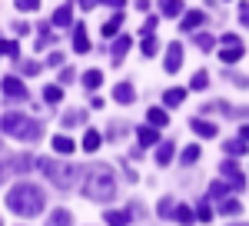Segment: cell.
Returning a JSON list of instances; mask_svg holds the SVG:
<instances>
[{
  "mask_svg": "<svg viewBox=\"0 0 249 226\" xmlns=\"http://www.w3.org/2000/svg\"><path fill=\"white\" fill-rule=\"evenodd\" d=\"M130 43H133V37H126V34H120V37H116V43L110 47V60H113V63H120V60L126 56V50H130Z\"/></svg>",
  "mask_w": 249,
  "mask_h": 226,
  "instance_id": "10",
  "label": "cell"
},
{
  "mask_svg": "<svg viewBox=\"0 0 249 226\" xmlns=\"http://www.w3.org/2000/svg\"><path fill=\"white\" fill-rule=\"evenodd\" d=\"M60 96H63V90H60L57 83H50V87H47V90H43V100H47V103H57Z\"/></svg>",
  "mask_w": 249,
  "mask_h": 226,
  "instance_id": "36",
  "label": "cell"
},
{
  "mask_svg": "<svg viewBox=\"0 0 249 226\" xmlns=\"http://www.w3.org/2000/svg\"><path fill=\"white\" fill-rule=\"evenodd\" d=\"M70 23H73V7H70V3L57 7V10H53V27H70Z\"/></svg>",
  "mask_w": 249,
  "mask_h": 226,
  "instance_id": "11",
  "label": "cell"
},
{
  "mask_svg": "<svg viewBox=\"0 0 249 226\" xmlns=\"http://www.w3.org/2000/svg\"><path fill=\"white\" fill-rule=\"evenodd\" d=\"M40 0H17V10H37Z\"/></svg>",
  "mask_w": 249,
  "mask_h": 226,
  "instance_id": "42",
  "label": "cell"
},
{
  "mask_svg": "<svg viewBox=\"0 0 249 226\" xmlns=\"http://www.w3.org/2000/svg\"><path fill=\"white\" fill-rule=\"evenodd\" d=\"M113 100H116V103H133L136 90L130 87V83H116V87H113Z\"/></svg>",
  "mask_w": 249,
  "mask_h": 226,
  "instance_id": "13",
  "label": "cell"
},
{
  "mask_svg": "<svg viewBox=\"0 0 249 226\" xmlns=\"http://www.w3.org/2000/svg\"><path fill=\"white\" fill-rule=\"evenodd\" d=\"M160 10L166 17H179L183 14V0H160Z\"/></svg>",
  "mask_w": 249,
  "mask_h": 226,
  "instance_id": "21",
  "label": "cell"
},
{
  "mask_svg": "<svg viewBox=\"0 0 249 226\" xmlns=\"http://www.w3.org/2000/svg\"><path fill=\"white\" fill-rule=\"evenodd\" d=\"M130 216H133L130 209H110L107 213V223L110 226H130Z\"/></svg>",
  "mask_w": 249,
  "mask_h": 226,
  "instance_id": "16",
  "label": "cell"
},
{
  "mask_svg": "<svg viewBox=\"0 0 249 226\" xmlns=\"http://www.w3.org/2000/svg\"><path fill=\"white\" fill-rule=\"evenodd\" d=\"M223 150H226V156H239V153H246V143L243 140H226Z\"/></svg>",
  "mask_w": 249,
  "mask_h": 226,
  "instance_id": "30",
  "label": "cell"
},
{
  "mask_svg": "<svg viewBox=\"0 0 249 226\" xmlns=\"http://www.w3.org/2000/svg\"><path fill=\"white\" fill-rule=\"evenodd\" d=\"M0 54H7V56H17V54H20V47L14 43V40H0Z\"/></svg>",
  "mask_w": 249,
  "mask_h": 226,
  "instance_id": "38",
  "label": "cell"
},
{
  "mask_svg": "<svg viewBox=\"0 0 249 226\" xmlns=\"http://www.w3.org/2000/svg\"><path fill=\"white\" fill-rule=\"evenodd\" d=\"M230 43H239V37H236V34H226V37H223V47H230Z\"/></svg>",
  "mask_w": 249,
  "mask_h": 226,
  "instance_id": "46",
  "label": "cell"
},
{
  "mask_svg": "<svg viewBox=\"0 0 249 226\" xmlns=\"http://www.w3.org/2000/svg\"><path fill=\"white\" fill-rule=\"evenodd\" d=\"M83 150H87V153L100 150V133H96V130H87V133H83Z\"/></svg>",
  "mask_w": 249,
  "mask_h": 226,
  "instance_id": "24",
  "label": "cell"
},
{
  "mask_svg": "<svg viewBox=\"0 0 249 226\" xmlns=\"http://www.w3.org/2000/svg\"><path fill=\"white\" fill-rule=\"evenodd\" d=\"M226 193H230V183H223V180H213L210 183V196L213 200H226Z\"/></svg>",
  "mask_w": 249,
  "mask_h": 226,
  "instance_id": "23",
  "label": "cell"
},
{
  "mask_svg": "<svg viewBox=\"0 0 249 226\" xmlns=\"http://www.w3.org/2000/svg\"><path fill=\"white\" fill-rule=\"evenodd\" d=\"M196 220H199V223H210L213 220V207L210 203H199V207H196Z\"/></svg>",
  "mask_w": 249,
  "mask_h": 226,
  "instance_id": "34",
  "label": "cell"
},
{
  "mask_svg": "<svg viewBox=\"0 0 249 226\" xmlns=\"http://www.w3.org/2000/svg\"><path fill=\"white\" fill-rule=\"evenodd\" d=\"M190 130L196 133V136H203V140H210V136H216V133H219V127H216V123H210V120H199V116H196V120H190Z\"/></svg>",
  "mask_w": 249,
  "mask_h": 226,
  "instance_id": "9",
  "label": "cell"
},
{
  "mask_svg": "<svg viewBox=\"0 0 249 226\" xmlns=\"http://www.w3.org/2000/svg\"><path fill=\"white\" fill-rule=\"evenodd\" d=\"M243 54H246V50H243V43H230V47H223V50H219V60H223V63H236Z\"/></svg>",
  "mask_w": 249,
  "mask_h": 226,
  "instance_id": "14",
  "label": "cell"
},
{
  "mask_svg": "<svg viewBox=\"0 0 249 226\" xmlns=\"http://www.w3.org/2000/svg\"><path fill=\"white\" fill-rule=\"evenodd\" d=\"M183 67V43H170L166 47V74H176Z\"/></svg>",
  "mask_w": 249,
  "mask_h": 226,
  "instance_id": "7",
  "label": "cell"
},
{
  "mask_svg": "<svg viewBox=\"0 0 249 226\" xmlns=\"http://www.w3.org/2000/svg\"><path fill=\"white\" fill-rule=\"evenodd\" d=\"M47 63H50V67H63V54H60V50H53V54H50V60H47Z\"/></svg>",
  "mask_w": 249,
  "mask_h": 226,
  "instance_id": "44",
  "label": "cell"
},
{
  "mask_svg": "<svg viewBox=\"0 0 249 226\" xmlns=\"http://www.w3.org/2000/svg\"><path fill=\"white\" fill-rule=\"evenodd\" d=\"M206 83H210V74H206V70H199V74H196V76L190 80V87H193V90H206Z\"/></svg>",
  "mask_w": 249,
  "mask_h": 226,
  "instance_id": "32",
  "label": "cell"
},
{
  "mask_svg": "<svg viewBox=\"0 0 249 226\" xmlns=\"http://www.w3.org/2000/svg\"><path fill=\"white\" fill-rule=\"evenodd\" d=\"M173 216H176V220H179L183 226H190V223H193V209H190V207H176V209H173Z\"/></svg>",
  "mask_w": 249,
  "mask_h": 226,
  "instance_id": "31",
  "label": "cell"
},
{
  "mask_svg": "<svg viewBox=\"0 0 249 226\" xmlns=\"http://www.w3.org/2000/svg\"><path fill=\"white\" fill-rule=\"evenodd\" d=\"M120 27H123V14H116L113 20H107V23H103V37H116V34H120Z\"/></svg>",
  "mask_w": 249,
  "mask_h": 226,
  "instance_id": "22",
  "label": "cell"
},
{
  "mask_svg": "<svg viewBox=\"0 0 249 226\" xmlns=\"http://www.w3.org/2000/svg\"><path fill=\"white\" fill-rule=\"evenodd\" d=\"M173 209H176V207H173V200L166 196V200H160V207H156V213H160V216H173Z\"/></svg>",
  "mask_w": 249,
  "mask_h": 226,
  "instance_id": "41",
  "label": "cell"
},
{
  "mask_svg": "<svg viewBox=\"0 0 249 226\" xmlns=\"http://www.w3.org/2000/svg\"><path fill=\"white\" fill-rule=\"evenodd\" d=\"M0 130L7 133V136H17L23 143H37L40 136H43V123L34 120V116H23L17 110H7L0 116Z\"/></svg>",
  "mask_w": 249,
  "mask_h": 226,
  "instance_id": "2",
  "label": "cell"
},
{
  "mask_svg": "<svg viewBox=\"0 0 249 226\" xmlns=\"http://www.w3.org/2000/svg\"><path fill=\"white\" fill-rule=\"evenodd\" d=\"M239 209H243L239 200H219V213H223V216H236Z\"/></svg>",
  "mask_w": 249,
  "mask_h": 226,
  "instance_id": "26",
  "label": "cell"
},
{
  "mask_svg": "<svg viewBox=\"0 0 249 226\" xmlns=\"http://www.w3.org/2000/svg\"><path fill=\"white\" fill-rule=\"evenodd\" d=\"M20 74L37 76V74H40V63H37V60H27V63H20Z\"/></svg>",
  "mask_w": 249,
  "mask_h": 226,
  "instance_id": "39",
  "label": "cell"
},
{
  "mask_svg": "<svg viewBox=\"0 0 249 226\" xmlns=\"http://www.w3.org/2000/svg\"><path fill=\"white\" fill-rule=\"evenodd\" d=\"M53 150L67 156V153H73V150H77V143H73L70 136H60V133H57V136H53Z\"/></svg>",
  "mask_w": 249,
  "mask_h": 226,
  "instance_id": "20",
  "label": "cell"
},
{
  "mask_svg": "<svg viewBox=\"0 0 249 226\" xmlns=\"http://www.w3.org/2000/svg\"><path fill=\"white\" fill-rule=\"evenodd\" d=\"M156 50H160L156 37H143V56H156Z\"/></svg>",
  "mask_w": 249,
  "mask_h": 226,
  "instance_id": "37",
  "label": "cell"
},
{
  "mask_svg": "<svg viewBox=\"0 0 249 226\" xmlns=\"http://www.w3.org/2000/svg\"><path fill=\"white\" fill-rule=\"evenodd\" d=\"M196 47H199V50H213V47H216V37H210V34H196Z\"/></svg>",
  "mask_w": 249,
  "mask_h": 226,
  "instance_id": "35",
  "label": "cell"
},
{
  "mask_svg": "<svg viewBox=\"0 0 249 226\" xmlns=\"http://www.w3.org/2000/svg\"><path fill=\"white\" fill-rule=\"evenodd\" d=\"M37 47L43 50V47H53V30L47 27V23H40V37H37Z\"/></svg>",
  "mask_w": 249,
  "mask_h": 226,
  "instance_id": "28",
  "label": "cell"
},
{
  "mask_svg": "<svg viewBox=\"0 0 249 226\" xmlns=\"http://www.w3.org/2000/svg\"><path fill=\"white\" fill-rule=\"evenodd\" d=\"M170 160H173V143H160V150H156V163L166 167Z\"/></svg>",
  "mask_w": 249,
  "mask_h": 226,
  "instance_id": "29",
  "label": "cell"
},
{
  "mask_svg": "<svg viewBox=\"0 0 249 226\" xmlns=\"http://www.w3.org/2000/svg\"><path fill=\"white\" fill-rule=\"evenodd\" d=\"M146 120H150V127H156V130L170 123V116H166V110H163V107H153V110L146 113Z\"/></svg>",
  "mask_w": 249,
  "mask_h": 226,
  "instance_id": "18",
  "label": "cell"
},
{
  "mask_svg": "<svg viewBox=\"0 0 249 226\" xmlns=\"http://www.w3.org/2000/svg\"><path fill=\"white\" fill-rule=\"evenodd\" d=\"M219 173H223V183H230L232 189H243V187H246V176H243V170L236 167L232 160H226V163L219 167Z\"/></svg>",
  "mask_w": 249,
  "mask_h": 226,
  "instance_id": "6",
  "label": "cell"
},
{
  "mask_svg": "<svg viewBox=\"0 0 249 226\" xmlns=\"http://www.w3.org/2000/svg\"><path fill=\"white\" fill-rule=\"evenodd\" d=\"M77 123H83V113L80 110H67L63 113V127H77Z\"/></svg>",
  "mask_w": 249,
  "mask_h": 226,
  "instance_id": "33",
  "label": "cell"
},
{
  "mask_svg": "<svg viewBox=\"0 0 249 226\" xmlns=\"http://www.w3.org/2000/svg\"><path fill=\"white\" fill-rule=\"evenodd\" d=\"M7 207L14 209L17 216H37L47 207V196L43 189L34 187V183H17V187L7 193Z\"/></svg>",
  "mask_w": 249,
  "mask_h": 226,
  "instance_id": "1",
  "label": "cell"
},
{
  "mask_svg": "<svg viewBox=\"0 0 249 226\" xmlns=\"http://www.w3.org/2000/svg\"><path fill=\"white\" fill-rule=\"evenodd\" d=\"M96 3H100V0H80V7H83V10H93Z\"/></svg>",
  "mask_w": 249,
  "mask_h": 226,
  "instance_id": "47",
  "label": "cell"
},
{
  "mask_svg": "<svg viewBox=\"0 0 249 226\" xmlns=\"http://www.w3.org/2000/svg\"><path fill=\"white\" fill-rule=\"evenodd\" d=\"M34 167L43 170V173H47V180H50L53 187H60V189L77 187V180H80V167H73V163H57V160H47V156H40Z\"/></svg>",
  "mask_w": 249,
  "mask_h": 226,
  "instance_id": "4",
  "label": "cell"
},
{
  "mask_svg": "<svg viewBox=\"0 0 249 226\" xmlns=\"http://www.w3.org/2000/svg\"><path fill=\"white\" fill-rule=\"evenodd\" d=\"M47 226H73L70 209H53V213H50V220H47Z\"/></svg>",
  "mask_w": 249,
  "mask_h": 226,
  "instance_id": "17",
  "label": "cell"
},
{
  "mask_svg": "<svg viewBox=\"0 0 249 226\" xmlns=\"http://www.w3.org/2000/svg\"><path fill=\"white\" fill-rule=\"evenodd\" d=\"M73 76H77V74H73V70H70V67H63V74H60V83H70V80H73Z\"/></svg>",
  "mask_w": 249,
  "mask_h": 226,
  "instance_id": "45",
  "label": "cell"
},
{
  "mask_svg": "<svg viewBox=\"0 0 249 226\" xmlns=\"http://www.w3.org/2000/svg\"><path fill=\"white\" fill-rule=\"evenodd\" d=\"M113 189H116V180H113V170L107 163H96V167L87 170V183H83V193L103 203V200H113Z\"/></svg>",
  "mask_w": 249,
  "mask_h": 226,
  "instance_id": "3",
  "label": "cell"
},
{
  "mask_svg": "<svg viewBox=\"0 0 249 226\" xmlns=\"http://www.w3.org/2000/svg\"><path fill=\"white\" fill-rule=\"evenodd\" d=\"M0 226H3V223H0Z\"/></svg>",
  "mask_w": 249,
  "mask_h": 226,
  "instance_id": "52",
  "label": "cell"
},
{
  "mask_svg": "<svg viewBox=\"0 0 249 226\" xmlns=\"http://www.w3.org/2000/svg\"><path fill=\"white\" fill-rule=\"evenodd\" d=\"M0 180H3V167H0Z\"/></svg>",
  "mask_w": 249,
  "mask_h": 226,
  "instance_id": "50",
  "label": "cell"
},
{
  "mask_svg": "<svg viewBox=\"0 0 249 226\" xmlns=\"http://www.w3.org/2000/svg\"><path fill=\"white\" fill-rule=\"evenodd\" d=\"M239 140H243V143H249V127H243V130H239Z\"/></svg>",
  "mask_w": 249,
  "mask_h": 226,
  "instance_id": "48",
  "label": "cell"
},
{
  "mask_svg": "<svg viewBox=\"0 0 249 226\" xmlns=\"http://www.w3.org/2000/svg\"><path fill=\"white\" fill-rule=\"evenodd\" d=\"M163 100H166V107H179V103L186 100V90H183V87H170V90L163 94Z\"/></svg>",
  "mask_w": 249,
  "mask_h": 226,
  "instance_id": "19",
  "label": "cell"
},
{
  "mask_svg": "<svg viewBox=\"0 0 249 226\" xmlns=\"http://www.w3.org/2000/svg\"><path fill=\"white\" fill-rule=\"evenodd\" d=\"M100 83H103V74H100V70H87V74H83V87H87V90H96Z\"/></svg>",
  "mask_w": 249,
  "mask_h": 226,
  "instance_id": "25",
  "label": "cell"
},
{
  "mask_svg": "<svg viewBox=\"0 0 249 226\" xmlns=\"http://www.w3.org/2000/svg\"><path fill=\"white\" fill-rule=\"evenodd\" d=\"M0 90H3L7 100H14V103H23L27 100V87H23V80H17V76H3L0 80Z\"/></svg>",
  "mask_w": 249,
  "mask_h": 226,
  "instance_id": "5",
  "label": "cell"
},
{
  "mask_svg": "<svg viewBox=\"0 0 249 226\" xmlns=\"http://www.w3.org/2000/svg\"><path fill=\"white\" fill-rule=\"evenodd\" d=\"M103 3H110V7H116V10H120V7H123L126 0H103Z\"/></svg>",
  "mask_w": 249,
  "mask_h": 226,
  "instance_id": "49",
  "label": "cell"
},
{
  "mask_svg": "<svg viewBox=\"0 0 249 226\" xmlns=\"http://www.w3.org/2000/svg\"><path fill=\"white\" fill-rule=\"evenodd\" d=\"M34 156H14L10 163H7V173H27V170H34Z\"/></svg>",
  "mask_w": 249,
  "mask_h": 226,
  "instance_id": "12",
  "label": "cell"
},
{
  "mask_svg": "<svg viewBox=\"0 0 249 226\" xmlns=\"http://www.w3.org/2000/svg\"><path fill=\"white\" fill-rule=\"evenodd\" d=\"M136 140H140L143 147H153V143H160V133H156V127H140V130H136Z\"/></svg>",
  "mask_w": 249,
  "mask_h": 226,
  "instance_id": "15",
  "label": "cell"
},
{
  "mask_svg": "<svg viewBox=\"0 0 249 226\" xmlns=\"http://www.w3.org/2000/svg\"><path fill=\"white\" fill-rule=\"evenodd\" d=\"M236 226H249V223H236Z\"/></svg>",
  "mask_w": 249,
  "mask_h": 226,
  "instance_id": "51",
  "label": "cell"
},
{
  "mask_svg": "<svg viewBox=\"0 0 249 226\" xmlns=\"http://www.w3.org/2000/svg\"><path fill=\"white\" fill-rule=\"evenodd\" d=\"M196 160H199V147H186V150H183V163L190 167V163H196Z\"/></svg>",
  "mask_w": 249,
  "mask_h": 226,
  "instance_id": "40",
  "label": "cell"
},
{
  "mask_svg": "<svg viewBox=\"0 0 249 226\" xmlns=\"http://www.w3.org/2000/svg\"><path fill=\"white\" fill-rule=\"evenodd\" d=\"M203 14H199V10H190V14H186V17H183V30H196V27H199V23H203Z\"/></svg>",
  "mask_w": 249,
  "mask_h": 226,
  "instance_id": "27",
  "label": "cell"
},
{
  "mask_svg": "<svg viewBox=\"0 0 249 226\" xmlns=\"http://www.w3.org/2000/svg\"><path fill=\"white\" fill-rule=\"evenodd\" d=\"M153 30H156V17H146V23H143V34H146V37H153Z\"/></svg>",
  "mask_w": 249,
  "mask_h": 226,
  "instance_id": "43",
  "label": "cell"
},
{
  "mask_svg": "<svg viewBox=\"0 0 249 226\" xmlns=\"http://www.w3.org/2000/svg\"><path fill=\"white\" fill-rule=\"evenodd\" d=\"M73 50L90 54V37H87V23H73Z\"/></svg>",
  "mask_w": 249,
  "mask_h": 226,
  "instance_id": "8",
  "label": "cell"
}]
</instances>
